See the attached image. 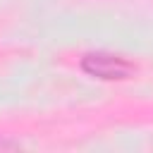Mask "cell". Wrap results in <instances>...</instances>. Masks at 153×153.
I'll use <instances>...</instances> for the list:
<instances>
[{"instance_id": "1", "label": "cell", "mask_w": 153, "mask_h": 153, "mask_svg": "<svg viewBox=\"0 0 153 153\" xmlns=\"http://www.w3.org/2000/svg\"><path fill=\"white\" fill-rule=\"evenodd\" d=\"M81 69L88 76L103 79V81H122L134 74V65L120 55L112 53H86L81 57Z\"/></svg>"}, {"instance_id": "2", "label": "cell", "mask_w": 153, "mask_h": 153, "mask_svg": "<svg viewBox=\"0 0 153 153\" xmlns=\"http://www.w3.org/2000/svg\"><path fill=\"white\" fill-rule=\"evenodd\" d=\"M0 148H14V143H10V141H0Z\"/></svg>"}]
</instances>
